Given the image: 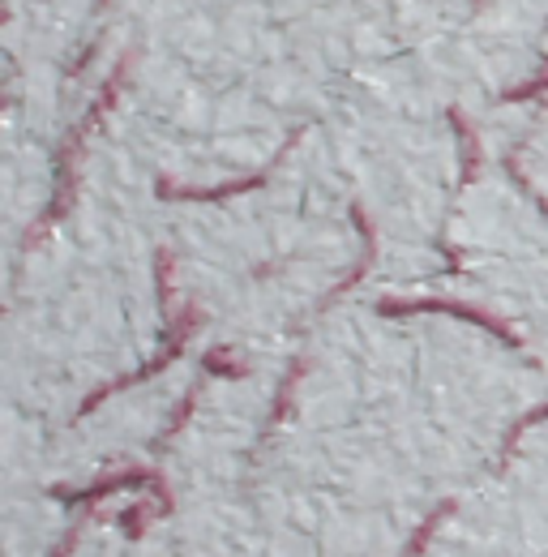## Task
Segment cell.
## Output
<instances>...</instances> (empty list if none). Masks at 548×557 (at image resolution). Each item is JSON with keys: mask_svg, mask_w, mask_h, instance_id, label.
<instances>
[{"mask_svg": "<svg viewBox=\"0 0 548 557\" xmlns=\"http://www.w3.org/2000/svg\"><path fill=\"white\" fill-rule=\"evenodd\" d=\"M125 70H129V61H121V70L108 77V86H103V95L86 108V116L73 125V134L65 138V146H61V154H57V194H52V202H48V210L39 214V223L26 232V249H35V240H43L48 236V227L65 214L68 207H73V194H77V159H82V141L90 138V129L103 121V112L112 108V99H116V90H121V82H125Z\"/></svg>", "mask_w": 548, "mask_h": 557, "instance_id": "1", "label": "cell"}, {"mask_svg": "<svg viewBox=\"0 0 548 557\" xmlns=\"http://www.w3.org/2000/svg\"><path fill=\"white\" fill-rule=\"evenodd\" d=\"M198 322H202V309L189 300V305H180L172 318H167V326H172V335H167V344H163V351L154 356V360H146L141 369H134V373H125V377H116V382H108V386H95L86 399H82V408H77V420H86L103 399H112V395H121V391H129V386H137V382H146V377H154V373H163L172 360H180L185 356V344L194 339V331H198Z\"/></svg>", "mask_w": 548, "mask_h": 557, "instance_id": "2", "label": "cell"}, {"mask_svg": "<svg viewBox=\"0 0 548 557\" xmlns=\"http://www.w3.org/2000/svg\"><path fill=\"white\" fill-rule=\"evenodd\" d=\"M382 318H411V313H441V318H459V322H472V326H484L488 335H497L506 348L523 351V335L514 326H506L501 318H493L488 309H476V305H463V300H382L377 305Z\"/></svg>", "mask_w": 548, "mask_h": 557, "instance_id": "3", "label": "cell"}, {"mask_svg": "<svg viewBox=\"0 0 548 557\" xmlns=\"http://www.w3.org/2000/svg\"><path fill=\"white\" fill-rule=\"evenodd\" d=\"M304 138V129H296L291 138L278 146V154H274L271 163L262 168V172H253V176H245V181H227V185H176V181H159L154 185V194L163 198V202H227V198H240V194H253V189H262L266 181L274 176V168L287 159V150L296 146V141Z\"/></svg>", "mask_w": 548, "mask_h": 557, "instance_id": "4", "label": "cell"}, {"mask_svg": "<svg viewBox=\"0 0 548 557\" xmlns=\"http://www.w3.org/2000/svg\"><path fill=\"white\" fill-rule=\"evenodd\" d=\"M141 485H163V472L159 468H125L116 476H103L99 485L90 488H52V497H61L68 506H90V502H103L121 488H141Z\"/></svg>", "mask_w": 548, "mask_h": 557, "instance_id": "5", "label": "cell"}, {"mask_svg": "<svg viewBox=\"0 0 548 557\" xmlns=\"http://www.w3.org/2000/svg\"><path fill=\"white\" fill-rule=\"evenodd\" d=\"M351 219H356V227H360V236H364V249H360V258L351 262V271H347V275H342L339 283H335V287L322 296V300H317V313H326L335 300H342V296H347V292H351L360 278L373 271V262H377V232H373V223H369L364 207H351Z\"/></svg>", "mask_w": 548, "mask_h": 557, "instance_id": "6", "label": "cell"}, {"mask_svg": "<svg viewBox=\"0 0 548 557\" xmlns=\"http://www.w3.org/2000/svg\"><path fill=\"white\" fill-rule=\"evenodd\" d=\"M304 373H309V356H296V360L287 364V377L278 382V395H274V404H271V417H266V433H262V442L271 437L283 420H287L291 399H296V386H300V377H304Z\"/></svg>", "mask_w": 548, "mask_h": 557, "instance_id": "7", "label": "cell"}, {"mask_svg": "<svg viewBox=\"0 0 548 557\" xmlns=\"http://www.w3.org/2000/svg\"><path fill=\"white\" fill-rule=\"evenodd\" d=\"M454 510H459V502H454V497H446V502H441V506H437V510H433V515H428V519L415 528V536L403 545V554H399V557H424V549H428V545H433V536H437V528H441V523H446Z\"/></svg>", "mask_w": 548, "mask_h": 557, "instance_id": "8", "label": "cell"}, {"mask_svg": "<svg viewBox=\"0 0 548 557\" xmlns=\"http://www.w3.org/2000/svg\"><path fill=\"white\" fill-rule=\"evenodd\" d=\"M450 125H454V134H459V141H463V181H459V185H472V181H476V168H479V138L459 108H450Z\"/></svg>", "mask_w": 548, "mask_h": 557, "instance_id": "9", "label": "cell"}, {"mask_svg": "<svg viewBox=\"0 0 548 557\" xmlns=\"http://www.w3.org/2000/svg\"><path fill=\"white\" fill-rule=\"evenodd\" d=\"M540 420H548V404H545V408H532L527 417H519V420H514V424H510V429H506V442H501V463H506V459L514 455V446H519V437H523V433H527L532 424H540Z\"/></svg>", "mask_w": 548, "mask_h": 557, "instance_id": "10", "label": "cell"}, {"mask_svg": "<svg viewBox=\"0 0 548 557\" xmlns=\"http://www.w3.org/2000/svg\"><path fill=\"white\" fill-rule=\"evenodd\" d=\"M198 395H202V386H189V395L180 399V408H176V417L167 420V429H163V437L154 442V450H163V446H167V442H172V437L180 433V424H185V420H189V412L198 408Z\"/></svg>", "mask_w": 548, "mask_h": 557, "instance_id": "11", "label": "cell"}, {"mask_svg": "<svg viewBox=\"0 0 548 557\" xmlns=\"http://www.w3.org/2000/svg\"><path fill=\"white\" fill-rule=\"evenodd\" d=\"M240 373H245V369H240V364H232V360L223 356V348L205 356V377H240Z\"/></svg>", "mask_w": 548, "mask_h": 557, "instance_id": "12", "label": "cell"}, {"mask_svg": "<svg viewBox=\"0 0 548 557\" xmlns=\"http://www.w3.org/2000/svg\"><path fill=\"white\" fill-rule=\"evenodd\" d=\"M545 90H548V73L536 77V82H527V86H519V90H506L501 103H523V99H536V95H545Z\"/></svg>", "mask_w": 548, "mask_h": 557, "instance_id": "13", "label": "cell"}, {"mask_svg": "<svg viewBox=\"0 0 548 557\" xmlns=\"http://www.w3.org/2000/svg\"><path fill=\"white\" fill-rule=\"evenodd\" d=\"M82 523H86V519H82ZM82 523H73L65 536H61V545L52 549V557H68V554H73V545H77V536H82Z\"/></svg>", "mask_w": 548, "mask_h": 557, "instance_id": "14", "label": "cell"}]
</instances>
